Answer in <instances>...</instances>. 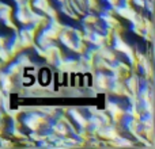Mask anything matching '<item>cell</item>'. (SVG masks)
Returning a JSON list of instances; mask_svg holds the SVG:
<instances>
[{
  "label": "cell",
  "mask_w": 155,
  "mask_h": 149,
  "mask_svg": "<svg viewBox=\"0 0 155 149\" xmlns=\"http://www.w3.org/2000/svg\"><path fill=\"white\" fill-rule=\"evenodd\" d=\"M14 18V7L5 3V5L0 10V21H7V19Z\"/></svg>",
  "instance_id": "obj_11"
},
{
  "label": "cell",
  "mask_w": 155,
  "mask_h": 149,
  "mask_svg": "<svg viewBox=\"0 0 155 149\" xmlns=\"http://www.w3.org/2000/svg\"><path fill=\"white\" fill-rule=\"evenodd\" d=\"M38 83H40L41 85H49L52 81H53V73H52V71L49 69L48 67L42 68V69L38 71Z\"/></svg>",
  "instance_id": "obj_7"
},
{
  "label": "cell",
  "mask_w": 155,
  "mask_h": 149,
  "mask_svg": "<svg viewBox=\"0 0 155 149\" xmlns=\"http://www.w3.org/2000/svg\"><path fill=\"white\" fill-rule=\"evenodd\" d=\"M97 49H98V56L109 62H114L118 59V56H120L110 45H102V46H98Z\"/></svg>",
  "instance_id": "obj_6"
},
{
  "label": "cell",
  "mask_w": 155,
  "mask_h": 149,
  "mask_svg": "<svg viewBox=\"0 0 155 149\" xmlns=\"http://www.w3.org/2000/svg\"><path fill=\"white\" fill-rule=\"evenodd\" d=\"M12 57H11V54H10V52L7 50V48L5 46H0V62H2L3 65H7L10 61H12Z\"/></svg>",
  "instance_id": "obj_13"
},
{
  "label": "cell",
  "mask_w": 155,
  "mask_h": 149,
  "mask_svg": "<svg viewBox=\"0 0 155 149\" xmlns=\"http://www.w3.org/2000/svg\"><path fill=\"white\" fill-rule=\"evenodd\" d=\"M54 2H56V3H57V4H61V3H64V2H65V0H54Z\"/></svg>",
  "instance_id": "obj_21"
},
{
  "label": "cell",
  "mask_w": 155,
  "mask_h": 149,
  "mask_svg": "<svg viewBox=\"0 0 155 149\" xmlns=\"http://www.w3.org/2000/svg\"><path fill=\"white\" fill-rule=\"evenodd\" d=\"M110 85V73L95 71L93 74V88L97 91V94H107Z\"/></svg>",
  "instance_id": "obj_2"
},
{
  "label": "cell",
  "mask_w": 155,
  "mask_h": 149,
  "mask_svg": "<svg viewBox=\"0 0 155 149\" xmlns=\"http://www.w3.org/2000/svg\"><path fill=\"white\" fill-rule=\"evenodd\" d=\"M5 48H7V50L10 52L12 59H15L21 52H23V48H22V45H21V40H19L18 33H14V34L11 35L8 42H7V45H5Z\"/></svg>",
  "instance_id": "obj_4"
},
{
  "label": "cell",
  "mask_w": 155,
  "mask_h": 149,
  "mask_svg": "<svg viewBox=\"0 0 155 149\" xmlns=\"http://www.w3.org/2000/svg\"><path fill=\"white\" fill-rule=\"evenodd\" d=\"M44 15H45L46 18H49V19H60V11L51 4L48 8H46L45 12H44Z\"/></svg>",
  "instance_id": "obj_14"
},
{
  "label": "cell",
  "mask_w": 155,
  "mask_h": 149,
  "mask_svg": "<svg viewBox=\"0 0 155 149\" xmlns=\"http://www.w3.org/2000/svg\"><path fill=\"white\" fill-rule=\"evenodd\" d=\"M3 69L8 74H10L11 77H12L14 80H18V81H21V77L22 74H23V67H22L21 64H19L18 61H16L15 59L12 60V61H10L7 65H5Z\"/></svg>",
  "instance_id": "obj_5"
},
{
  "label": "cell",
  "mask_w": 155,
  "mask_h": 149,
  "mask_svg": "<svg viewBox=\"0 0 155 149\" xmlns=\"http://www.w3.org/2000/svg\"><path fill=\"white\" fill-rule=\"evenodd\" d=\"M79 22H80V26H91V27H93L94 24L99 22V16H98V14L87 11V12H86L84 15L80 18Z\"/></svg>",
  "instance_id": "obj_8"
},
{
  "label": "cell",
  "mask_w": 155,
  "mask_h": 149,
  "mask_svg": "<svg viewBox=\"0 0 155 149\" xmlns=\"http://www.w3.org/2000/svg\"><path fill=\"white\" fill-rule=\"evenodd\" d=\"M131 31L134 33L135 35H137V37L142 38V35H143V29H142V27L136 26V24H132V26H131Z\"/></svg>",
  "instance_id": "obj_16"
},
{
  "label": "cell",
  "mask_w": 155,
  "mask_h": 149,
  "mask_svg": "<svg viewBox=\"0 0 155 149\" xmlns=\"http://www.w3.org/2000/svg\"><path fill=\"white\" fill-rule=\"evenodd\" d=\"M10 128V126H7ZM8 133H10L11 138L16 140V141H21V140L27 138V134L23 132V129H16V128H10L8 129Z\"/></svg>",
  "instance_id": "obj_12"
},
{
  "label": "cell",
  "mask_w": 155,
  "mask_h": 149,
  "mask_svg": "<svg viewBox=\"0 0 155 149\" xmlns=\"http://www.w3.org/2000/svg\"><path fill=\"white\" fill-rule=\"evenodd\" d=\"M7 119H0V137H3V134H4L5 132V128H7V122H5Z\"/></svg>",
  "instance_id": "obj_17"
},
{
  "label": "cell",
  "mask_w": 155,
  "mask_h": 149,
  "mask_svg": "<svg viewBox=\"0 0 155 149\" xmlns=\"http://www.w3.org/2000/svg\"><path fill=\"white\" fill-rule=\"evenodd\" d=\"M114 11H116V16H120V18L125 19V21H128V22L134 21L135 15H136V12H137L132 4H118L117 7L114 8Z\"/></svg>",
  "instance_id": "obj_3"
},
{
  "label": "cell",
  "mask_w": 155,
  "mask_h": 149,
  "mask_svg": "<svg viewBox=\"0 0 155 149\" xmlns=\"http://www.w3.org/2000/svg\"><path fill=\"white\" fill-rule=\"evenodd\" d=\"M0 119H8L7 114H5V111L3 110V107H2V104H0Z\"/></svg>",
  "instance_id": "obj_18"
},
{
  "label": "cell",
  "mask_w": 155,
  "mask_h": 149,
  "mask_svg": "<svg viewBox=\"0 0 155 149\" xmlns=\"http://www.w3.org/2000/svg\"><path fill=\"white\" fill-rule=\"evenodd\" d=\"M120 4H132V0H118Z\"/></svg>",
  "instance_id": "obj_19"
},
{
  "label": "cell",
  "mask_w": 155,
  "mask_h": 149,
  "mask_svg": "<svg viewBox=\"0 0 155 149\" xmlns=\"http://www.w3.org/2000/svg\"><path fill=\"white\" fill-rule=\"evenodd\" d=\"M15 60L22 65V67H23V69H27V68L34 67V64H33V61H31V59H30V56L26 53V50L21 52V53H19L18 56L15 57Z\"/></svg>",
  "instance_id": "obj_9"
},
{
  "label": "cell",
  "mask_w": 155,
  "mask_h": 149,
  "mask_svg": "<svg viewBox=\"0 0 155 149\" xmlns=\"http://www.w3.org/2000/svg\"><path fill=\"white\" fill-rule=\"evenodd\" d=\"M4 5H5V3H4V2H2V0H0V10H2V8L4 7Z\"/></svg>",
  "instance_id": "obj_20"
},
{
  "label": "cell",
  "mask_w": 155,
  "mask_h": 149,
  "mask_svg": "<svg viewBox=\"0 0 155 149\" xmlns=\"http://www.w3.org/2000/svg\"><path fill=\"white\" fill-rule=\"evenodd\" d=\"M2 23H3V26L7 27V29H10L12 33H18L19 27L16 26V23H15V21H14V18H12V19H7V21H3Z\"/></svg>",
  "instance_id": "obj_15"
},
{
  "label": "cell",
  "mask_w": 155,
  "mask_h": 149,
  "mask_svg": "<svg viewBox=\"0 0 155 149\" xmlns=\"http://www.w3.org/2000/svg\"><path fill=\"white\" fill-rule=\"evenodd\" d=\"M49 5H51V0H31L33 10L38 11V12H41V14L45 12Z\"/></svg>",
  "instance_id": "obj_10"
},
{
  "label": "cell",
  "mask_w": 155,
  "mask_h": 149,
  "mask_svg": "<svg viewBox=\"0 0 155 149\" xmlns=\"http://www.w3.org/2000/svg\"><path fill=\"white\" fill-rule=\"evenodd\" d=\"M104 109H105V111L109 114L110 119H112V123L121 125V119H123L124 115H125V111H124L125 106H123L121 99H117V98L106 99Z\"/></svg>",
  "instance_id": "obj_1"
}]
</instances>
